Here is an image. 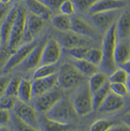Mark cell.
Masks as SVG:
<instances>
[{
    "label": "cell",
    "instance_id": "obj_1",
    "mask_svg": "<svg viewBox=\"0 0 130 131\" xmlns=\"http://www.w3.org/2000/svg\"><path fill=\"white\" fill-rule=\"evenodd\" d=\"M116 41V23H114L106 30L103 40L102 50L103 58L99 68L106 75H110L116 69V66L114 61V50Z\"/></svg>",
    "mask_w": 130,
    "mask_h": 131
},
{
    "label": "cell",
    "instance_id": "obj_2",
    "mask_svg": "<svg viewBox=\"0 0 130 131\" xmlns=\"http://www.w3.org/2000/svg\"><path fill=\"white\" fill-rule=\"evenodd\" d=\"M73 107L76 114L81 116L87 115L94 111L89 85H83L76 92L73 98Z\"/></svg>",
    "mask_w": 130,
    "mask_h": 131
},
{
    "label": "cell",
    "instance_id": "obj_3",
    "mask_svg": "<svg viewBox=\"0 0 130 131\" xmlns=\"http://www.w3.org/2000/svg\"><path fill=\"white\" fill-rule=\"evenodd\" d=\"M58 75V83L65 89L76 87L83 81L84 75L74 65L65 63L62 65Z\"/></svg>",
    "mask_w": 130,
    "mask_h": 131
},
{
    "label": "cell",
    "instance_id": "obj_4",
    "mask_svg": "<svg viewBox=\"0 0 130 131\" xmlns=\"http://www.w3.org/2000/svg\"><path fill=\"white\" fill-rule=\"evenodd\" d=\"M14 115L25 124L32 128L34 130L40 128L39 120L37 111L34 107L19 100L16 103L14 108Z\"/></svg>",
    "mask_w": 130,
    "mask_h": 131
},
{
    "label": "cell",
    "instance_id": "obj_5",
    "mask_svg": "<svg viewBox=\"0 0 130 131\" xmlns=\"http://www.w3.org/2000/svg\"><path fill=\"white\" fill-rule=\"evenodd\" d=\"M18 16L12 27L11 35L8 41L9 49L13 51L16 48L23 40L24 33L25 21H26L27 12L22 6L19 7Z\"/></svg>",
    "mask_w": 130,
    "mask_h": 131
},
{
    "label": "cell",
    "instance_id": "obj_6",
    "mask_svg": "<svg viewBox=\"0 0 130 131\" xmlns=\"http://www.w3.org/2000/svg\"><path fill=\"white\" fill-rule=\"evenodd\" d=\"M45 116L52 121L59 124L68 125L71 119V111L68 102L62 98L45 113Z\"/></svg>",
    "mask_w": 130,
    "mask_h": 131
},
{
    "label": "cell",
    "instance_id": "obj_7",
    "mask_svg": "<svg viewBox=\"0 0 130 131\" xmlns=\"http://www.w3.org/2000/svg\"><path fill=\"white\" fill-rule=\"evenodd\" d=\"M55 88L50 91L35 97L34 108L37 112L45 113L63 98L62 91Z\"/></svg>",
    "mask_w": 130,
    "mask_h": 131
},
{
    "label": "cell",
    "instance_id": "obj_8",
    "mask_svg": "<svg viewBox=\"0 0 130 131\" xmlns=\"http://www.w3.org/2000/svg\"><path fill=\"white\" fill-rule=\"evenodd\" d=\"M45 24V20L42 17L32 13H27L23 40L27 43L32 42L34 37L42 30Z\"/></svg>",
    "mask_w": 130,
    "mask_h": 131
},
{
    "label": "cell",
    "instance_id": "obj_9",
    "mask_svg": "<svg viewBox=\"0 0 130 131\" xmlns=\"http://www.w3.org/2000/svg\"><path fill=\"white\" fill-rule=\"evenodd\" d=\"M62 53V46L57 40L51 38L47 40L43 47L40 66L57 63Z\"/></svg>",
    "mask_w": 130,
    "mask_h": 131
},
{
    "label": "cell",
    "instance_id": "obj_10",
    "mask_svg": "<svg viewBox=\"0 0 130 131\" xmlns=\"http://www.w3.org/2000/svg\"><path fill=\"white\" fill-rule=\"evenodd\" d=\"M38 43L37 41L27 43L26 45L21 47L20 48L17 49L7 59V62H6L4 66L3 72L5 73L9 72L14 68L18 66L26 58L30 52L32 51L33 48L38 44Z\"/></svg>",
    "mask_w": 130,
    "mask_h": 131
},
{
    "label": "cell",
    "instance_id": "obj_11",
    "mask_svg": "<svg viewBox=\"0 0 130 131\" xmlns=\"http://www.w3.org/2000/svg\"><path fill=\"white\" fill-rule=\"evenodd\" d=\"M46 41H45V40H42L40 42H38V44L33 48L26 58L18 66L20 67L21 69L25 71H29L35 69L40 66L42 50Z\"/></svg>",
    "mask_w": 130,
    "mask_h": 131
},
{
    "label": "cell",
    "instance_id": "obj_12",
    "mask_svg": "<svg viewBox=\"0 0 130 131\" xmlns=\"http://www.w3.org/2000/svg\"><path fill=\"white\" fill-rule=\"evenodd\" d=\"M58 83V75L53 74L50 76L34 79L32 82V96L39 95L50 91L56 87Z\"/></svg>",
    "mask_w": 130,
    "mask_h": 131
},
{
    "label": "cell",
    "instance_id": "obj_13",
    "mask_svg": "<svg viewBox=\"0 0 130 131\" xmlns=\"http://www.w3.org/2000/svg\"><path fill=\"white\" fill-rule=\"evenodd\" d=\"M123 97L116 95L110 91L102 103L97 111L101 113H109L121 110L125 106Z\"/></svg>",
    "mask_w": 130,
    "mask_h": 131
},
{
    "label": "cell",
    "instance_id": "obj_14",
    "mask_svg": "<svg viewBox=\"0 0 130 131\" xmlns=\"http://www.w3.org/2000/svg\"><path fill=\"white\" fill-rule=\"evenodd\" d=\"M71 31L75 34L93 39L97 37V34L94 28L83 19L74 17L71 18Z\"/></svg>",
    "mask_w": 130,
    "mask_h": 131
},
{
    "label": "cell",
    "instance_id": "obj_15",
    "mask_svg": "<svg viewBox=\"0 0 130 131\" xmlns=\"http://www.w3.org/2000/svg\"><path fill=\"white\" fill-rule=\"evenodd\" d=\"M126 6V3L122 0H98L89 9L91 14L100 12L116 11Z\"/></svg>",
    "mask_w": 130,
    "mask_h": 131
},
{
    "label": "cell",
    "instance_id": "obj_16",
    "mask_svg": "<svg viewBox=\"0 0 130 131\" xmlns=\"http://www.w3.org/2000/svg\"><path fill=\"white\" fill-rule=\"evenodd\" d=\"M116 11H110L105 12H100L92 14V20L97 27L101 30L109 29L116 18L117 13Z\"/></svg>",
    "mask_w": 130,
    "mask_h": 131
},
{
    "label": "cell",
    "instance_id": "obj_17",
    "mask_svg": "<svg viewBox=\"0 0 130 131\" xmlns=\"http://www.w3.org/2000/svg\"><path fill=\"white\" fill-rule=\"evenodd\" d=\"M58 41L63 47L67 49L84 46L86 43L85 40H83L79 35L73 32H61L58 34Z\"/></svg>",
    "mask_w": 130,
    "mask_h": 131
},
{
    "label": "cell",
    "instance_id": "obj_18",
    "mask_svg": "<svg viewBox=\"0 0 130 131\" xmlns=\"http://www.w3.org/2000/svg\"><path fill=\"white\" fill-rule=\"evenodd\" d=\"M130 50L129 43L125 41L117 40L114 50V61L116 66H120L123 64L129 61Z\"/></svg>",
    "mask_w": 130,
    "mask_h": 131
},
{
    "label": "cell",
    "instance_id": "obj_19",
    "mask_svg": "<svg viewBox=\"0 0 130 131\" xmlns=\"http://www.w3.org/2000/svg\"><path fill=\"white\" fill-rule=\"evenodd\" d=\"M116 36L120 40L129 38L130 33V16L129 11H126L119 17L116 24Z\"/></svg>",
    "mask_w": 130,
    "mask_h": 131
},
{
    "label": "cell",
    "instance_id": "obj_20",
    "mask_svg": "<svg viewBox=\"0 0 130 131\" xmlns=\"http://www.w3.org/2000/svg\"><path fill=\"white\" fill-rule=\"evenodd\" d=\"M31 13L39 16L45 20L51 18L52 11L40 0H25Z\"/></svg>",
    "mask_w": 130,
    "mask_h": 131
},
{
    "label": "cell",
    "instance_id": "obj_21",
    "mask_svg": "<svg viewBox=\"0 0 130 131\" xmlns=\"http://www.w3.org/2000/svg\"><path fill=\"white\" fill-rule=\"evenodd\" d=\"M17 97L21 102L29 104L32 98V82L26 79H21Z\"/></svg>",
    "mask_w": 130,
    "mask_h": 131
},
{
    "label": "cell",
    "instance_id": "obj_22",
    "mask_svg": "<svg viewBox=\"0 0 130 131\" xmlns=\"http://www.w3.org/2000/svg\"><path fill=\"white\" fill-rule=\"evenodd\" d=\"M110 82L107 81L102 87L98 89L97 91L92 93V99L94 111H97L98 108H99L102 103L110 93Z\"/></svg>",
    "mask_w": 130,
    "mask_h": 131
},
{
    "label": "cell",
    "instance_id": "obj_23",
    "mask_svg": "<svg viewBox=\"0 0 130 131\" xmlns=\"http://www.w3.org/2000/svg\"><path fill=\"white\" fill-rule=\"evenodd\" d=\"M53 26L61 32L71 31V18L69 16L65 14H59L54 16L52 19Z\"/></svg>",
    "mask_w": 130,
    "mask_h": 131
},
{
    "label": "cell",
    "instance_id": "obj_24",
    "mask_svg": "<svg viewBox=\"0 0 130 131\" xmlns=\"http://www.w3.org/2000/svg\"><path fill=\"white\" fill-rule=\"evenodd\" d=\"M73 65L83 75H92L97 71L98 66L86 59H76Z\"/></svg>",
    "mask_w": 130,
    "mask_h": 131
},
{
    "label": "cell",
    "instance_id": "obj_25",
    "mask_svg": "<svg viewBox=\"0 0 130 131\" xmlns=\"http://www.w3.org/2000/svg\"><path fill=\"white\" fill-rule=\"evenodd\" d=\"M107 82V75L104 72H95L92 75L89 82V87L91 93L97 91Z\"/></svg>",
    "mask_w": 130,
    "mask_h": 131
},
{
    "label": "cell",
    "instance_id": "obj_26",
    "mask_svg": "<svg viewBox=\"0 0 130 131\" xmlns=\"http://www.w3.org/2000/svg\"><path fill=\"white\" fill-rule=\"evenodd\" d=\"M58 70V67L56 63L52 64L41 65L34 72L33 79L34 80L50 76L56 74Z\"/></svg>",
    "mask_w": 130,
    "mask_h": 131
},
{
    "label": "cell",
    "instance_id": "obj_27",
    "mask_svg": "<svg viewBox=\"0 0 130 131\" xmlns=\"http://www.w3.org/2000/svg\"><path fill=\"white\" fill-rule=\"evenodd\" d=\"M14 22L5 18L0 27V34H1V40L3 45H6L8 44L10 35Z\"/></svg>",
    "mask_w": 130,
    "mask_h": 131
},
{
    "label": "cell",
    "instance_id": "obj_28",
    "mask_svg": "<svg viewBox=\"0 0 130 131\" xmlns=\"http://www.w3.org/2000/svg\"><path fill=\"white\" fill-rule=\"evenodd\" d=\"M102 58L103 53L102 50L97 48H89L84 59L99 67L102 61Z\"/></svg>",
    "mask_w": 130,
    "mask_h": 131
},
{
    "label": "cell",
    "instance_id": "obj_29",
    "mask_svg": "<svg viewBox=\"0 0 130 131\" xmlns=\"http://www.w3.org/2000/svg\"><path fill=\"white\" fill-rule=\"evenodd\" d=\"M128 73L122 68L115 69L110 75L108 82L110 83L126 84L128 79Z\"/></svg>",
    "mask_w": 130,
    "mask_h": 131
},
{
    "label": "cell",
    "instance_id": "obj_30",
    "mask_svg": "<svg viewBox=\"0 0 130 131\" xmlns=\"http://www.w3.org/2000/svg\"><path fill=\"white\" fill-rule=\"evenodd\" d=\"M20 81L21 79H19V78H13L9 80L7 85L4 95L11 97L17 96Z\"/></svg>",
    "mask_w": 130,
    "mask_h": 131
},
{
    "label": "cell",
    "instance_id": "obj_31",
    "mask_svg": "<svg viewBox=\"0 0 130 131\" xmlns=\"http://www.w3.org/2000/svg\"><path fill=\"white\" fill-rule=\"evenodd\" d=\"M110 89L113 93L122 97L127 96L129 93L128 87L122 83H110Z\"/></svg>",
    "mask_w": 130,
    "mask_h": 131
},
{
    "label": "cell",
    "instance_id": "obj_32",
    "mask_svg": "<svg viewBox=\"0 0 130 131\" xmlns=\"http://www.w3.org/2000/svg\"><path fill=\"white\" fill-rule=\"evenodd\" d=\"M98 0H73L76 9L81 13L89 11L93 4Z\"/></svg>",
    "mask_w": 130,
    "mask_h": 131
},
{
    "label": "cell",
    "instance_id": "obj_33",
    "mask_svg": "<svg viewBox=\"0 0 130 131\" xmlns=\"http://www.w3.org/2000/svg\"><path fill=\"white\" fill-rule=\"evenodd\" d=\"M89 48L81 46L69 49V53L75 59H84Z\"/></svg>",
    "mask_w": 130,
    "mask_h": 131
},
{
    "label": "cell",
    "instance_id": "obj_34",
    "mask_svg": "<svg viewBox=\"0 0 130 131\" xmlns=\"http://www.w3.org/2000/svg\"><path fill=\"white\" fill-rule=\"evenodd\" d=\"M59 9L63 14L69 16L74 14L76 7L72 0H65L59 6Z\"/></svg>",
    "mask_w": 130,
    "mask_h": 131
},
{
    "label": "cell",
    "instance_id": "obj_35",
    "mask_svg": "<svg viewBox=\"0 0 130 131\" xmlns=\"http://www.w3.org/2000/svg\"><path fill=\"white\" fill-rule=\"evenodd\" d=\"M112 124L110 121L105 119H99L95 121L91 127L92 131L109 130L112 127Z\"/></svg>",
    "mask_w": 130,
    "mask_h": 131
},
{
    "label": "cell",
    "instance_id": "obj_36",
    "mask_svg": "<svg viewBox=\"0 0 130 131\" xmlns=\"http://www.w3.org/2000/svg\"><path fill=\"white\" fill-rule=\"evenodd\" d=\"M16 102H15L14 97L3 95L0 98V109L13 110Z\"/></svg>",
    "mask_w": 130,
    "mask_h": 131
},
{
    "label": "cell",
    "instance_id": "obj_37",
    "mask_svg": "<svg viewBox=\"0 0 130 131\" xmlns=\"http://www.w3.org/2000/svg\"><path fill=\"white\" fill-rule=\"evenodd\" d=\"M51 11H56L59 9V6L65 0H40Z\"/></svg>",
    "mask_w": 130,
    "mask_h": 131
},
{
    "label": "cell",
    "instance_id": "obj_38",
    "mask_svg": "<svg viewBox=\"0 0 130 131\" xmlns=\"http://www.w3.org/2000/svg\"><path fill=\"white\" fill-rule=\"evenodd\" d=\"M11 119V115L9 110L0 109V126L8 124Z\"/></svg>",
    "mask_w": 130,
    "mask_h": 131
},
{
    "label": "cell",
    "instance_id": "obj_39",
    "mask_svg": "<svg viewBox=\"0 0 130 131\" xmlns=\"http://www.w3.org/2000/svg\"><path fill=\"white\" fill-rule=\"evenodd\" d=\"M9 80L7 77H0V98L5 94L7 85Z\"/></svg>",
    "mask_w": 130,
    "mask_h": 131
},
{
    "label": "cell",
    "instance_id": "obj_40",
    "mask_svg": "<svg viewBox=\"0 0 130 131\" xmlns=\"http://www.w3.org/2000/svg\"><path fill=\"white\" fill-rule=\"evenodd\" d=\"M10 56L9 52L7 50H2L0 51V67L7 62Z\"/></svg>",
    "mask_w": 130,
    "mask_h": 131
},
{
    "label": "cell",
    "instance_id": "obj_41",
    "mask_svg": "<svg viewBox=\"0 0 130 131\" xmlns=\"http://www.w3.org/2000/svg\"><path fill=\"white\" fill-rule=\"evenodd\" d=\"M7 4H3L0 5V22L6 16L9 11V8L7 6Z\"/></svg>",
    "mask_w": 130,
    "mask_h": 131
},
{
    "label": "cell",
    "instance_id": "obj_42",
    "mask_svg": "<svg viewBox=\"0 0 130 131\" xmlns=\"http://www.w3.org/2000/svg\"><path fill=\"white\" fill-rule=\"evenodd\" d=\"M129 127L128 126H112L109 130H129Z\"/></svg>",
    "mask_w": 130,
    "mask_h": 131
},
{
    "label": "cell",
    "instance_id": "obj_43",
    "mask_svg": "<svg viewBox=\"0 0 130 131\" xmlns=\"http://www.w3.org/2000/svg\"><path fill=\"white\" fill-rule=\"evenodd\" d=\"M119 67H120V68H122V69L125 70V71H126L127 73L129 74V68H130L129 61L125 62V63L121 65Z\"/></svg>",
    "mask_w": 130,
    "mask_h": 131
},
{
    "label": "cell",
    "instance_id": "obj_44",
    "mask_svg": "<svg viewBox=\"0 0 130 131\" xmlns=\"http://www.w3.org/2000/svg\"><path fill=\"white\" fill-rule=\"evenodd\" d=\"M12 0H0V3L3 4H7L9 3Z\"/></svg>",
    "mask_w": 130,
    "mask_h": 131
},
{
    "label": "cell",
    "instance_id": "obj_45",
    "mask_svg": "<svg viewBox=\"0 0 130 131\" xmlns=\"http://www.w3.org/2000/svg\"><path fill=\"white\" fill-rule=\"evenodd\" d=\"M2 45V40H1V34H0V46Z\"/></svg>",
    "mask_w": 130,
    "mask_h": 131
}]
</instances>
